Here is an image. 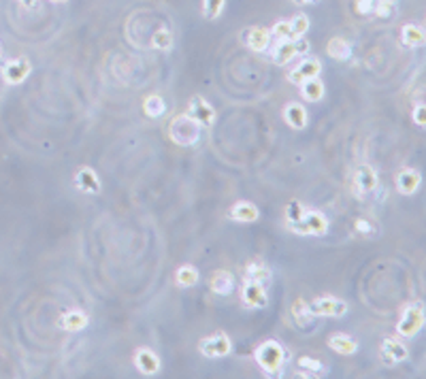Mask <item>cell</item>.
I'll use <instances>...</instances> for the list:
<instances>
[{"mask_svg":"<svg viewBox=\"0 0 426 379\" xmlns=\"http://www.w3.org/2000/svg\"><path fill=\"white\" fill-rule=\"evenodd\" d=\"M286 224L294 235L301 237H322L328 232V218L318 209L305 207L301 200H290L286 207Z\"/></svg>","mask_w":426,"mask_h":379,"instance_id":"obj_1","label":"cell"},{"mask_svg":"<svg viewBox=\"0 0 426 379\" xmlns=\"http://www.w3.org/2000/svg\"><path fill=\"white\" fill-rule=\"evenodd\" d=\"M200 135H203V126L196 124L188 113L184 115H177L170 119V126H168V137L175 145L179 147H194L198 141H200Z\"/></svg>","mask_w":426,"mask_h":379,"instance_id":"obj_2","label":"cell"},{"mask_svg":"<svg viewBox=\"0 0 426 379\" xmlns=\"http://www.w3.org/2000/svg\"><path fill=\"white\" fill-rule=\"evenodd\" d=\"M254 358L263 366L265 373L277 375L281 371L284 362H286V350L275 339H269V341H265V343H260L258 348H256Z\"/></svg>","mask_w":426,"mask_h":379,"instance_id":"obj_3","label":"cell"},{"mask_svg":"<svg viewBox=\"0 0 426 379\" xmlns=\"http://www.w3.org/2000/svg\"><path fill=\"white\" fill-rule=\"evenodd\" d=\"M422 326H424V303L422 301L407 303L399 318L397 332L401 336H405V339H413V336L422 330Z\"/></svg>","mask_w":426,"mask_h":379,"instance_id":"obj_4","label":"cell"},{"mask_svg":"<svg viewBox=\"0 0 426 379\" xmlns=\"http://www.w3.org/2000/svg\"><path fill=\"white\" fill-rule=\"evenodd\" d=\"M309 47H311V45H309V40H307L305 36H301V38H288V40H281V43L273 50L271 58H273L275 64L286 66V64H290L294 58L307 54Z\"/></svg>","mask_w":426,"mask_h":379,"instance_id":"obj_5","label":"cell"},{"mask_svg":"<svg viewBox=\"0 0 426 379\" xmlns=\"http://www.w3.org/2000/svg\"><path fill=\"white\" fill-rule=\"evenodd\" d=\"M198 352L205 356V358H224L233 352V341L230 336L226 332H216L211 336H203V339L198 341Z\"/></svg>","mask_w":426,"mask_h":379,"instance_id":"obj_6","label":"cell"},{"mask_svg":"<svg viewBox=\"0 0 426 379\" xmlns=\"http://www.w3.org/2000/svg\"><path fill=\"white\" fill-rule=\"evenodd\" d=\"M311 318H341L348 313V303L335 297H318L307 305Z\"/></svg>","mask_w":426,"mask_h":379,"instance_id":"obj_7","label":"cell"},{"mask_svg":"<svg viewBox=\"0 0 426 379\" xmlns=\"http://www.w3.org/2000/svg\"><path fill=\"white\" fill-rule=\"evenodd\" d=\"M379 358L386 366H397L401 362H405L409 358V350L403 341L395 339V336H388V339L381 341V350H379Z\"/></svg>","mask_w":426,"mask_h":379,"instance_id":"obj_8","label":"cell"},{"mask_svg":"<svg viewBox=\"0 0 426 379\" xmlns=\"http://www.w3.org/2000/svg\"><path fill=\"white\" fill-rule=\"evenodd\" d=\"M320 73H322V62H320V58L307 56L301 64H298L296 68H292L286 77H288L290 83H294V86H301V83H305V81H309V79L320 77Z\"/></svg>","mask_w":426,"mask_h":379,"instance_id":"obj_9","label":"cell"},{"mask_svg":"<svg viewBox=\"0 0 426 379\" xmlns=\"http://www.w3.org/2000/svg\"><path fill=\"white\" fill-rule=\"evenodd\" d=\"M30 73H32V64L24 56L13 58L3 66V79L9 86H20V83H24L30 77Z\"/></svg>","mask_w":426,"mask_h":379,"instance_id":"obj_10","label":"cell"},{"mask_svg":"<svg viewBox=\"0 0 426 379\" xmlns=\"http://www.w3.org/2000/svg\"><path fill=\"white\" fill-rule=\"evenodd\" d=\"M186 113H188L196 124H200L203 128H211V126L216 124V117H218L216 109H213L203 96H194Z\"/></svg>","mask_w":426,"mask_h":379,"instance_id":"obj_11","label":"cell"},{"mask_svg":"<svg viewBox=\"0 0 426 379\" xmlns=\"http://www.w3.org/2000/svg\"><path fill=\"white\" fill-rule=\"evenodd\" d=\"M241 301L251 309H265L269 305L267 285H260L256 281H245L241 290Z\"/></svg>","mask_w":426,"mask_h":379,"instance_id":"obj_12","label":"cell"},{"mask_svg":"<svg viewBox=\"0 0 426 379\" xmlns=\"http://www.w3.org/2000/svg\"><path fill=\"white\" fill-rule=\"evenodd\" d=\"M75 186L79 188V192H83V194H92V196H96V194L103 192L101 179H98V175L94 173V168H90V166H81V168H77Z\"/></svg>","mask_w":426,"mask_h":379,"instance_id":"obj_13","label":"cell"},{"mask_svg":"<svg viewBox=\"0 0 426 379\" xmlns=\"http://www.w3.org/2000/svg\"><path fill=\"white\" fill-rule=\"evenodd\" d=\"M243 43L251 50V52H267L269 43H271V30L263 28V26H254L247 28L243 32Z\"/></svg>","mask_w":426,"mask_h":379,"instance_id":"obj_14","label":"cell"},{"mask_svg":"<svg viewBox=\"0 0 426 379\" xmlns=\"http://www.w3.org/2000/svg\"><path fill=\"white\" fill-rule=\"evenodd\" d=\"M228 218L233 222H239V224H254L256 220L260 218V209L256 207L254 202H249V200H237L230 207Z\"/></svg>","mask_w":426,"mask_h":379,"instance_id":"obj_15","label":"cell"},{"mask_svg":"<svg viewBox=\"0 0 426 379\" xmlns=\"http://www.w3.org/2000/svg\"><path fill=\"white\" fill-rule=\"evenodd\" d=\"M209 288L213 294H218V297H230V294L237 290V277L230 273V271H216L209 279Z\"/></svg>","mask_w":426,"mask_h":379,"instance_id":"obj_16","label":"cell"},{"mask_svg":"<svg viewBox=\"0 0 426 379\" xmlns=\"http://www.w3.org/2000/svg\"><path fill=\"white\" fill-rule=\"evenodd\" d=\"M377 173H375V168L369 166V164H360L356 171H354V186L360 194H371L377 190Z\"/></svg>","mask_w":426,"mask_h":379,"instance_id":"obj_17","label":"cell"},{"mask_svg":"<svg viewBox=\"0 0 426 379\" xmlns=\"http://www.w3.org/2000/svg\"><path fill=\"white\" fill-rule=\"evenodd\" d=\"M135 366L139 369V373L143 375H158L162 369V362L158 358V354L149 348H139L135 352Z\"/></svg>","mask_w":426,"mask_h":379,"instance_id":"obj_18","label":"cell"},{"mask_svg":"<svg viewBox=\"0 0 426 379\" xmlns=\"http://www.w3.org/2000/svg\"><path fill=\"white\" fill-rule=\"evenodd\" d=\"M328 348L339 356H354L358 352V341L348 332H332L328 336Z\"/></svg>","mask_w":426,"mask_h":379,"instance_id":"obj_19","label":"cell"},{"mask_svg":"<svg viewBox=\"0 0 426 379\" xmlns=\"http://www.w3.org/2000/svg\"><path fill=\"white\" fill-rule=\"evenodd\" d=\"M284 119L290 128L294 131H305L307 124H309V115H307V109L301 105V103H288L284 107Z\"/></svg>","mask_w":426,"mask_h":379,"instance_id":"obj_20","label":"cell"},{"mask_svg":"<svg viewBox=\"0 0 426 379\" xmlns=\"http://www.w3.org/2000/svg\"><path fill=\"white\" fill-rule=\"evenodd\" d=\"M422 184V175L413 168H401L399 175H397V190L403 196H411Z\"/></svg>","mask_w":426,"mask_h":379,"instance_id":"obj_21","label":"cell"},{"mask_svg":"<svg viewBox=\"0 0 426 379\" xmlns=\"http://www.w3.org/2000/svg\"><path fill=\"white\" fill-rule=\"evenodd\" d=\"M245 281H256L260 285H269L273 281V273L263 260H251L245 267Z\"/></svg>","mask_w":426,"mask_h":379,"instance_id":"obj_22","label":"cell"},{"mask_svg":"<svg viewBox=\"0 0 426 379\" xmlns=\"http://www.w3.org/2000/svg\"><path fill=\"white\" fill-rule=\"evenodd\" d=\"M326 54L337 62H348L352 58V45L344 36H332L326 45Z\"/></svg>","mask_w":426,"mask_h":379,"instance_id":"obj_23","label":"cell"},{"mask_svg":"<svg viewBox=\"0 0 426 379\" xmlns=\"http://www.w3.org/2000/svg\"><path fill=\"white\" fill-rule=\"evenodd\" d=\"M401 43L405 45V47H422L424 43H426V32H424V28L422 26H418V24H405L403 28H401Z\"/></svg>","mask_w":426,"mask_h":379,"instance_id":"obj_24","label":"cell"},{"mask_svg":"<svg viewBox=\"0 0 426 379\" xmlns=\"http://www.w3.org/2000/svg\"><path fill=\"white\" fill-rule=\"evenodd\" d=\"M88 324H90V318L85 315L83 311H79V309L66 311V313L62 315V320H60V326H62L64 330H68V332H79V330H83Z\"/></svg>","mask_w":426,"mask_h":379,"instance_id":"obj_25","label":"cell"},{"mask_svg":"<svg viewBox=\"0 0 426 379\" xmlns=\"http://www.w3.org/2000/svg\"><path fill=\"white\" fill-rule=\"evenodd\" d=\"M298 88H301V96H303L305 103H320L324 98V92H326L324 90V83L320 81V77L301 83Z\"/></svg>","mask_w":426,"mask_h":379,"instance_id":"obj_26","label":"cell"},{"mask_svg":"<svg viewBox=\"0 0 426 379\" xmlns=\"http://www.w3.org/2000/svg\"><path fill=\"white\" fill-rule=\"evenodd\" d=\"M200 279V273L194 265H182L175 273V283L179 288H194Z\"/></svg>","mask_w":426,"mask_h":379,"instance_id":"obj_27","label":"cell"},{"mask_svg":"<svg viewBox=\"0 0 426 379\" xmlns=\"http://www.w3.org/2000/svg\"><path fill=\"white\" fill-rule=\"evenodd\" d=\"M143 113L152 119H158L166 113V103L160 94H149L145 101H143Z\"/></svg>","mask_w":426,"mask_h":379,"instance_id":"obj_28","label":"cell"},{"mask_svg":"<svg viewBox=\"0 0 426 379\" xmlns=\"http://www.w3.org/2000/svg\"><path fill=\"white\" fill-rule=\"evenodd\" d=\"M152 47L158 50V52H168L173 50V34L166 28H158L152 36Z\"/></svg>","mask_w":426,"mask_h":379,"instance_id":"obj_29","label":"cell"},{"mask_svg":"<svg viewBox=\"0 0 426 379\" xmlns=\"http://www.w3.org/2000/svg\"><path fill=\"white\" fill-rule=\"evenodd\" d=\"M226 9V0H203V17L205 20H218Z\"/></svg>","mask_w":426,"mask_h":379,"instance_id":"obj_30","label":"cell"},{"mask_svg":"<svg viewBox=\"0 0 426 379\" xmlns=\"http://www.w3.org/2000/svg\"><path fill=\"white\" fill-rule=\"evenodd\" d=\"M292 318L298 326H307L311 322V313L307 311V303L303 299H298L294 305H292Z\"/></svg>","mask_w":426,"mask_h":379,"instance_id":"obj_31","label":"cell"},{"mask_svg":"<svg viewBox=\"0 0 426 379\" xmlns=\"http://www.w3.org/2000/svg\"><path fill=\"white\" fill-rule=\"evenodd\" d=\"M290 28H292V38H301L307 34L309 30V17L305 13H298L290 20Z\"/></svg>","mask_w":426,"mask_h":379,"instance_id":"obj_32","label":"cell"},{"mask_svg":"<svg viewBox=\"0 0 426 379\" xmlns=\"http://www.w3.org/2000/svg\"><path fill=\"white\" fill-rule=\"evenodd\" d=\"M377 17L381 20H388L392 17L395 13V0H377V5H375V11H373Z\"/></svg>","mask_w":426,"mask_h":379,"instance_id":"obj_33","label":"cell"},{"mask_svg":"<svg viewBox=\"0 0 426 379\" xmlns=\"http://www.w3.org/2000/svg\"><path fill=\"white\" fill-rule=\"evenodd\" d=\"M298 366H301V369H307V371L314 373L316 377H318V373L324 371V364H322L320 360H316V358H307V356L298 358Z\"/></svg>","mask_w":426,"mask_h":379,"instance_id":"obj_34","label":"cell"},{"mask_svg":"<svg viewBox=\"0 0 426 379\" xmlns=\"http://www.w3.org/2000/svg\"><path fill=\"white\" fill-rule=\"evenodd\" d=\"M271 34H273V36H277V38H281V40H288V38H292V28H290V22H288V20H281V22H277V24L273 26Z\"/></svg>","mask_w":426,"mask_h":379,"instance_id":"obj_35","label":"cell"},{"mask_svg":"<svg viewBox=\"0 0 426 379\" xmlns=\"http://www.w3.org/2000/svg\"><path fill=\"white\" fill-rule=\"evenodd\" d=\"M375 5H377V0H356L354 11L358 15H371L375 11Z\"/></svg>","mask_w":426,"mask_h":379,"instance_id":"obj_36","label":"cell"},{"mask_svg":"<svg viewBox=\"0 0 426 379\" xmlns=\"http://www.w3.org/2000/svg\"><path fill=\"white\" fill-rule=\"evenodd\" d=\"M354 230H356L358 235H365V237L375 235V228L369 224V220H362V218H358V220L354 222Z\"/></svg>","mask_w":426,"mask_h":379,"instance_id":"obj_37","label":"cell"},{"mask_svg":"<svg viewBox=\"0 0 426 379\" xmlns=\"http://www.w3.org/2000/svg\"><path fill=\"white\" fill-rule=\"evenodd\" d=\"M413 121L420 126V128H424V126H426V105L424 103H418L413 107Z\"/></svg>","mask_w":426,"mask_h":379,"instance_id":"obj_38","label":"cell"},{"mask_svg":"<svg viewBox=\"0 0 426 379\" xmlns=\"http://www.w3.org/2000/svg\"><path fill=\"white\" fill-rule=\"evenodd\" d=\"M20 5L26 9H34L36 7V0H20Z\"/></svg>","mask_w":426,"mask_h":379,"instance_id":"obj_39","label":"cell"},{"mask_svg":"<svg viewBox=\"0 0 426 379\" xmlns=\"http://www.w3.org/2000/svg\"><path fill=\"white\" fill-rule=\"evenodd\" d=\"M296 5H316V3H320V0H294Z\"/></svg>","mask_w":426,"mask_h":379,"instance_id":"obj_40","label":"cell"},{"mask_svg":"<svg viewBox=\"0 0 426 379\" xmlns=\"http://www.w3.org/2000/svg\"><path fill=\"white\" fill-rule=\"evenodd\" d=\"M54 3H66V0H54Z\"/></svg>","mask_w":426,"mask_h":379,"instance_id":"obj_41","label":"cell"},{"mask_svg":"<svg viewBox=\"0 0 426 379\" xmlns=\"http://www.w3.org/2000/svg\"><path fill=\"white\" fill-rule=\"evenodd\" d=\"M0 56H3V50H0Z\"/></svg>","mask_w":426,"mask_h":379,"instance_id":"obj_42","label":"cell"}]
</instances>
